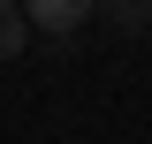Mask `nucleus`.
Returning <instances> with one entry per match:
<instances>
[{
    "instance_id": "1",
    "label": "nucleus",
    "mask_w": 152,
    "mask_h": 144,
    "mask_svg": "<svg viewBox=\"0 0 152 144\" xmlns=\"http://www.w3.org/2000/svg\"><path fill=\"white\" fill-rule=\"evenodd\" d=\"M84 15H91V0H23V23H38V31H53V38H69Z\"/></svg>"
},
{
    "instance_id": "2",
    "label": "nucleus",
    "mask_w": 152,
    "mask_h": 144,
    "mask_svg": "<svg viewBox=\"0 0 152 144\" xmlns=\"http://www.w3.org/2000/svg\"><path fill=\"white\" fill-rule=\"evenodd\" d=\"M23 31H31V23H23V8H15V0H0V61L23 53Z\"/></svg>"
},
{
    "instance_id": "3",
    "label": "nucleus",
    "mask_w": 152,
    "mask_h": 144,
    "mask_svg": "<svg viewBox=\"0 0 152 144\" xmlns=\"http://www.w3.org/2000/svg\"><path fill=\"white\" fill-rule=\"evenodd\" d=\"M107 15H114V23H122V31H137V23H145V15H152V0H107Z\"/></svg>"
}]
</instances>
